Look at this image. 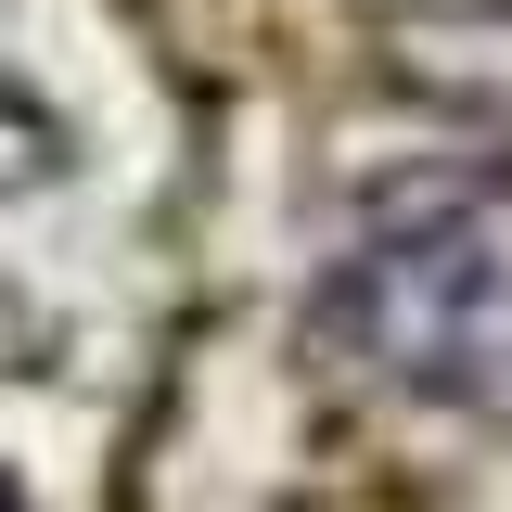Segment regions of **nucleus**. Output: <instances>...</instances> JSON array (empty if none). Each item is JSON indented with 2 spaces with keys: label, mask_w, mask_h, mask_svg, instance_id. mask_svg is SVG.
<instances>
[{
  "label": "nucleus",
  "mask_w": 512,
  "mask_h": 512,
  "mask_svg": "<svg viewBox=\"0 0 512 512\" xmlns=\"http://www.w3.org/2000/svg\"><path fill=\"white\" fill-rule=\"evenodd\" d=\"M333 333L384 384L512 410V192H423L333 269Z\"/></svg>",
  "instance_id": "1"
},
{
  "label": "nucleus",
  "mask_w": 512,
  "mask_h": 512,
  "mask_svg": "<svg viewBox=\"0 0 512 512\" xmlns=\"http://www.w3.org/2000/svg\"><path fill=\"white\" fill-rule=\"evenodd\" d=\"M0 512H13V500H0Z\"/></svg>",
  "instance_id": "2"
}]
</instances>
